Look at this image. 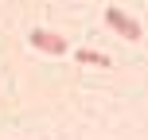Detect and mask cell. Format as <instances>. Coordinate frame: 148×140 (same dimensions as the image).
I'll return each instance as SVG.
<instances>
[{
    "mask_svg": "<svg viewBox=\"0 0 148 140\" xmlns=\"http://www.w3.org/2000/svg\"><path fill=\"white\" fill-rule=\"evenodd\" d=\"M105 23H109L121 39H140V23H136L133 16H125L121 8H105Z\"/></svg>",
    "mask_w": 148,
    "mask_h": 140,
    "instance_id": "6da1fadb",
    "label": "cell"
},
{
    "mask_svg": "<svg viewBox=\"0 0 148 140\" xmlns=\"http://www.w3.org/2000/svg\"><path fill=\"white\" fill-rule=\"evenodd\" d=\"M74 59H78V62H86V66H109V55H101V51H90V47L74 51Z\"/></svg>",
    "mask_w": 148,
    "mask_h": 140,
    "instance_id": "3957f363",
    "label": "cell"
},
{
    "mask_svg": "<svg viewBox=\"0 0 148 140\" xmlns=\"http://www.w3.org/2000/svg\"><path fill=\"white\" fill-rule=\"evenodd\" d=\"M27 39H31V47H35V51H43V55H66V39H62V35H55V31L35 27Z\"/></svg>",
    "mask_w": 148,
    "mask_h": 140,
    "instance_id": "7a4b0ae2",
    "label": "cell"
}]
</instances>
